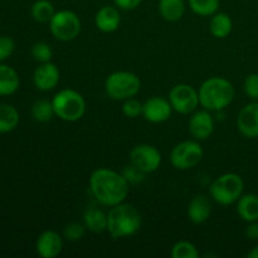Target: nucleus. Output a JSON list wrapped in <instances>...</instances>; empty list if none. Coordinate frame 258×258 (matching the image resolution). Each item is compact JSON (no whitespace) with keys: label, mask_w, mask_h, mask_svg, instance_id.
<instances>
[{"label":"nucleus","mask_w":258,"mask_h":258,"mask_svg":"<svg viewBox=\"0 0 258 258\" xmlns=\"http://www.w3.org/2000/svg\"><path fill=\"white\" fill-rule=\"evenodd\" d=\"M90 191L101 204L111 208L125 202L130 191V184L122 173L108 168H98L90 176Z\"/></svg>","instance_id":"nucleus-1"},{"label":"nucleus","mask_w":258,"mask_h":258,"mask_svg":"<svg viewBox=\"0 0 258 258\" xmlns=\"http://www.w3.org/2000/svg\"><path fill=\"white\" fill-rule=\"evenodd\" d=\"M198 93L202 107L214 112V111L224 110L233 102L236 90L233 83L229 80L214 76L202 83Z\"/></svg>","instance_id":"nucleus-2"},{"label":"nucleus","mask_w":258,"mask_h":258,"mask_svg":"<svg viewBox=\"0 0 258 258\" xmlns=\"http://www.w3.org/2000/svg\"><path fill=\"white\" fill-rule=\"evenodd\" d=\"M141 224L140 212L125 202L111 207L107 213V232L113 239L134 236L140 231Z\"/></svg>","instance_id":"nucleus-3"},{"label":"nucleus","mask_w":258,"mask_h":258,"mask_svg":"<svg viewBox=\"0 0 258 258\" xmlns=\"http://www.w3.org/2000/svg\"><path fill=\"white\" fill-rule=\"evenodd\" d=\"M52 105L57 117L66 122H76L86 113V100L78 91L63 88L52 98Z\"/></svg>","instance_id":"nucleus-4"},{"label":"nucleus","mask_w":258,"mask_h":258,"mask_svg":"<svg viewBox=\"0 0 258 258\" xmlns=\"http://www.w3.org/2000/svg\"><path fill=\"white\" fill-rule=\"evenodd\" d=\"M244 190V181L237 173H226L214 179L209 188V196L219 206L237 203Z\"/></svg>","instance_id":"nucleus-5"},{"label":"nucleus","mask_w":258,"mask_h":258,"mask_svg":"<svg viewBox=\"0 0 258 258\" xmlns=\"http://www.w3.org/2000/svg\"><path fill=\"white\" fill-rule=\"evenodd\" d=\"M140 77L130 71H116L108 75L105 81L106 95L115 101L135 97L140 92Z\"/></svg>","instance_id":"nucleus-6"},{"label":"nucleus","mask_w":258,"mask_h":258,"mask_svg":"<svg viewBox=\"0 0 258 258\" xmlns=\"http://www.w3.org/2000/svg\"><path fill=\"white\" fill-rule=\"evenodd\" d=\"M82 23L72 10L63 9L55 12L49 22V30L53 37L60 42H71L80 35Z\"/></svg>","instance_id":"nucleus-7"},{"label":"nucleus","mask_w":258,"mask_h":258,"mask_svg":"<svg viewBox=\"0 0 258 258\" xmlns=\"http://www.w3.org/2000/svg\"><path fill=\"white\" fill-rule=\"evenodd\" d=\"M203 155V148L198 140H185L171 149L170 163L178 170H190L201 163Z\"/></svg>","instance_id":"nucleus-8"},{"label":"nucleus","mask_w":258,"mask_h":258,"mask_svg":"<svg viewBox=\"0 0 258 258\" xmlns=\"http://www.w3.org/2000/svg\"><path fill=\"white\" fill-rule=\"evenodd\" d=\"M168 100L175 112L181 115H190L199 107L198 90L188 83H178L169 91Z\"/></svg>","instance_id":"nucleus-9"},{"label":"nucleus","mask_w":258,"mask_h":258,"mask_svg":"<svg viewBox=\"0 0 258 258\" xmlns=\"http://www.w3.org/2000/svg\"><path fill=\"white\" fill-rule=\"evenodd\" d=\"M128 159L133 165L140 169L145 174L154 173L161 165V153L158 148L150 144H139L131 149Z\"/></svg>","instance_id":"nucleus-10"},{"label":"nucleus","mask_w":258,"mask_h":258,"mask_svg":"<svg viewBox=\"0 0 258 258\" xmlns=\"http://www.w3.org/2000/svg\"><path fill=\"white\" fill-rule=\"evenodd\" d=\"M188 128L194 140H208L214 133V118L211 111L206 108L194 111L189 118Z\"/></svg>","instance_id":"nucleus-11"},{"label":"nucleus","mask_w":258,"mask_h":258,"mask_svg":"<svg viewBox=\"0 0 258 258\" xmlns=\"http://www.w3.org/2000/svg\"><path fill=\"white\" fill-rule=\"evenodd\" d=\"M170 101L160 96H153L148 98L143 105V116L148 122L161 123L170 118L173 113Z\"/></svg>","instance_id":"nucleus-12"},{"label":"nucleus","mask_w":258,"mask_h":258,"mask_svg":"<svg viewBox=\"0 0 258 258\" xmlns=\"http://www.w3.org/2000/svg\"><path fill=\"white\" fill-rule=\"evenodd\" d=\"M60 80L59 68L50 60V62L40 63L35 68L33 73V83L37 87V90L48 92V91L54 90L58 86Z\"/></svg>","instance_id":"nucleus-13"},{"label":"nucleus","mask_w":258,"mask_h":258,"mask_svg":"<svg viewBox=\"0 0 258 258\" xmlns=\"http://www.w3.org/2000/svg\"><path fill=\"white\" fill-rule=\"evenodd\" d=\"M237 128L247 139L258 138V101L247 103L237 116Z\"/></svg>","instance_id":"nucleus-14"},{"label":"nucleus","mask_w":258,"mask_h":258,"mask_svg":"<svg viewBox=\"0 0 258 258\" xmlns=\"http://www.w3.org/2000/svg\"><path fill=\"white\" fill-rule=\"evenodd\" d=\"M37 253L43 258H55L62 253L63 237L53 229L42 232L35 242Z\"/></svg>","instance_id":"nucleus-15"},{"label":"nucleus","mask_w":258,"mask_h":258,"mask_svg":"<svg viewBox=\"0 0 258 258\" xmlns=\"http://www.w3.org/2000/svg\"><path fill=\"white\" fill-rule=\"evenodd\" d=\"M121 23L120 9L117 7L105 5L100 8L95 15V24L100 32L113 33L118 29Z\"/></svg>","instance_id":"nucleus-16"},{"label":"nucleus","mask_w":258,"mask_h":258,"mask_svg":"<svg viewBox=\"0 0 258 258\" xmlns=\"http://www.w3.org/2000/svg\"><path fill=\"white\" fill-rule=\"evenodd\" d=\"M188 218L194 224H203L212 214L211 199L204 194H197L188 204Z\"/></svg>","instance_id":"nucleus-17"},{"label":"nucleus","mask_w":258,"mask_h":258,"mask_svg":"<svg viewBox=\"0 0 258 258\" xmlns=\"http://www.w3.org/2000/svg\"><path fill=\"white\" fill-rule=\"evenodd\" d=\"M237 214L244 222L258 221V196L253 193L242 194L237 201Z\"/></svg>","instance_id":"nucleus-18"},{"label":"nucleus","mask_w":258,"mask_h":258,"mask_svg":"<svg viewBox=\"0 0 258 258\" xmlns=\"http://www.w3.org/2000/svg\"><path fill=\"white\" fill-rule=\"evenodd\" d=\"M83 224L93 233H103L107 231V213L97 207H88L83 214Z\"/></svg>","instance_id":"nucleus-19"},{"label":"nucleus","mask_w":258,"mask_h":258,"mask_svg":"<svg viewBox=\"0 0 258 258\" xmlns=\"http://www.w3.org/2000/svg\"><path fill=\"white\" fill-rule=\"evenodd\" d=\"M20 86L17 71L8 64L0 63V96L14 95Z\"/></svg>","instance_id":"nucleus-20"},{"label":"nucleus","mask_w":258,"mask_h":258,"mask_svg":"<svg viewBox=\"0 0 258 258\" xmlns=\"http://www.w3.org/2000/svg\"><path fill=\"white\" fill-rule=\"evenodd\" d=\"M184 13H185L184 0H159V14L166 22H178L183 18Z\"/></svg>","instance_id":"nucleus-21"},{"label":"nucleus","mask_w":258,"mask_h":258,"mask_svg":"<svg viewBox=\"0 0 258 258\" xmlns=\"http://www.w3.org/2000/svg\"><path fill=\"white\" fill-rule=\"evenodd\" d=\"M233 29V22L232 18L227 13L217 12L216 14L212 15L211 23H209V32L212 35L218 39H224L228 37Z\"/></svg>","instance_id":"nucleus-22"},{"label":"nucleus","mask_w":258,"mask_h":258,"mask_svg":"<svg viewBox=\"0 0 258 258\" xmlns=\"http://www.w3.org/2000/svg\"><path fill=\"white\" fill-rule=\"evenodd\" d=\"M19 112L14 106L0 102V134H7L15 130L19 125Z\"/></svg>","instance_id":"nucleus-23"},{"label":"nucleus","mask_w":258,"mask_h":258,"mask_svg":"<svg viewBox=\"0 0 258 258\" xmlns=\"http://www.w3.org/2000/svg\"><path fill=\"white\" fill-rule=\"evenodd\" d=\"M55 10L49 0H37L30 8V15L38 23H49Z\"/></svg>","instance_id":"nucleus-24"},{"label":"nucleus","mask_w":258,"mask_h":258,"mask_svg":"<svg viewBox=\"0 0 258 258\" xmlns=\"http://www.w3.org/2000/svg\"><path fill=\"white\" fill-rule=\"evenodd\" d=\"M32 117L38 122H48L55 116L52 101L37 100L30 108Z\"/></svg>","instance_id":"nucleus-25"},{"label":"nucleus","mask_w":258,"mask_h":258,"mask_svg":"<svg viewBox=\"0 0 258 258\" xmlns=\"http://www.w3.org/2000/svg\"><path fill=\"white\" fill-rule=\"evenodd\" d=\"M189 8L199 17H212L216 14L221 5V0H188Z\"/></svg>","instance_id":"nucleus-26"},{"label":"nucleus","mask_w":258,"mask_h":258,"mask_svg":"<svg viewBox=\"0 0 258 258\" xmlns=\"http://www.w3.org/2000/svg\"><path fill=\"white\" fill-rule=\"evenodd\" d=\"M173 258H198L199 251L196 244L189 241H178L171 248Z\"/></svg>","instance_id":"nucleus-27"},{"label":"nucleus","mask_w":258,"mask_h":258,"mask_svg":"<svg viewBox=\"0 0 258 258\" xmlns=\"http://www.w3.org/2000/svg\"><path fill=\"white\" fill-rule=\"evenodd\" d=\"M33 58L39 63L50 62L53 57V49L48 43L45 42H37L32 45L30 49Z\"/></svg>","instance_id":"nucleus-28"},{"label":"nucleus","mask_w":258,"mask_h":258,"mask_svg":"<svg viewBox=\"0 0 258 258\" xmlns=\"http://www.w3.org/2000/svg\"><path fill=\"white\" fill-rule=\"evenodd\" d=\"M86 226L80 222H71L63 229V238H66L70 242H77L85 236Z\"/></svg>","instance_id":"nucleus-29"},{"label":"nucleus","mask_w":258,"mask_h":258,"mask_svg":"<svg viewBox=\"0 0 258 258\" xmlns=\"http://www.w3.org/2000/svg\"><path fill=\"white\" fill-rule=\"evenodd\" d=\"M122 113L128 118H135L139 117L140 115H143V102H140L139 100H136L135 97L127 98V100L122 101Z\"/></svg>","instance_id":"nucleus-30"},{"label":"nucleus","mask_w":258,"mask_h":258,"mask_svg":"<svg viewBox=\"0 0 258 258\" xmlns=\"http://www.w3.org/2000/svg\"><path fill=\"white\" fill-rule=\"evenodd\" d=\"M243 91L247 97L258 101V73H251L243 82Z\"/></svg>","instance_id":"nucleus-31"},{"label":"nucleus","mask_w":258,"mask_h":258,"mask_svg":"<svg viewBox=\"0 0 258 258\" xmlns=\"http://www.w3.org/2000/svg\"><path fill=\"white\" fill-rule=\"evenodd\" d=\"M122 175L125 176V179L128 181V184L131 185V184L143 183V181L145 180L146 174L130 163V165L125 166V169L122 170Z\"/></svg>","instance_id":"nucleus-32"},{"label":"nucleus","mask_w":258,"mask_h":258,"mask_svg":"<svg viewBox=\"0 0 258 258\" xmlns=\"http://www.w3.org/2000/svg\"><path fill=\"white\" fill-rule=\"evenodd\" d=\"M15 50V42L9 35H0V63L12 57Z\"/></svg>","instance_id":"nucleus-33"},{"label":"nucleus","mask_w":258,"mask_h":258,"mask_svg":"<svg viewBox=\"0 0 258 258\" xmlns=\"http://www.w3.org/2000/svg\"><path fill=\"white\" fill-rule=\"evenodd\" d=\"M115 7L120 10H134L143 3V0H113Z\"/></svg>","instance_id":"nucleus-34"},{"label":"nucleus","mask_w":258,"mask_h":258,"mask_svg":"<svg viewBox=\"0 0 258 258\" xmlns=\"http://www.w3.org/2000/svg\"><path fill=\"white\" fill-rule=\"evenodd\" d=\"M246 237L249 241H258V221L249 222L246 228Z\"/></svg>","instance_id":"nucleus-35"},{"label":"nucleus","mask_w":258,"mask_h":258,"mask_svg":"<svg viewBox=\"0 0 258 258\" xmlns=\"http://www.w3.org/2000/svg\"><path fill=\"white\" fill-rule=\"evenodd\" d=\"M247 257H248V258H258V244H257V246H254L253 248H252L251 251L248 252Z\"/></svg>","instance_id":"nucleus-36"}]
</instances>
